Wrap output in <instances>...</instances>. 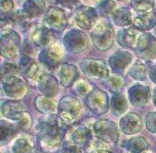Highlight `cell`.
<instances>
[{
    "instance_id": "1",
    "label": "cell",
    "mask_w": 156,
    "mask_h": 153,
    "mask_svg": "<svg viewBox=\"0 0 156 153\" xmlns=\"http://www.w3.org/2000/svg\"><path fill=\"white\" fill-rule=\"evenodd\" d=\"M66 126L61 118L55 114L48 115L40 122L37 140L43 151L51 153L59 148L63 143Z\"/></svg>"
},
{
    "instance_id": "2",
    "label": "cell",
    "mask_w": 156,
    "mask_h": 153,
    "mask_svg": "<svg viewBox=\"0 0 156 153\" xmlns=\"http://www.w3.org/2000/svg\"><path fill=\"white\" fill-rule=\"evenodd\" d=\"M90 37L96 49L100 51H106L113 47L115 39V33L110 23L101 21L94 27Z\"/></svg>"
},
{
    "instance_id": "3",
    "label": "cell",
    "mask_w": 156,
    "mask_h": 153,
    "mask_svg": "<svg viewBox=\"0 0 156 153\" xmlns=\"http://www.w3.org/2000/svg\"><path fill=\"white\" fill-rule=\"evenodd\" d=\"M81 111V102L75 96L67 95L63 97L57 106V115L67 126L74 124L77 120Z\"/></svg>"
},
{
    "instance_id": "4",
    "label": "cell",
    "mask_w": 156,
    "mask_h": 153,
    "mask_svg": "<svg viewBox=\"0 0 156 153\" xmlns=\"http://www.w3.org/2000/svg\"><path fill=\"white\" fill-rule=\"evenodd\" d=\"M21 44L20 36L13 29H5L1 34L0 52L3 58L6 59L15 58L19 51Z\"/></svg>"
},
{
    "instance_id": "5",
    "label": "cell",
    "mask_w": 156,
    "mask_h": 153,
    "mask_svg": "<svg viewBox=\"0 0 156 153\" xmlns=\"http://www.w3.org/2000/svg\"><path fill=\"white\" fill-rule=\"evenodd\" d=\"M85 103L87 108L96 116H102L108 111L110 101L106 92L100 88H93L86 95Z\"/></svg>"
},
{
    "instance_id": "6",
    "label": "cell",
    "mask_w": 156,
    "mask_h": 153,
    "mask_svg": "<svg viewBox=\"0 0 156 153\" xmlns=\"http://www.w3.org/2000/svg\"><path fill=\"white\" fill-rule=\"evenodd\" d=\"M65 58L63 47L58 43H53L42 49L38 56L39 62L47 69H55Z\"/></svg>"
},
{
    "instance_id": "7",
    "label": "cell",
    "mask_w": 156,
    "mask_h": 153,
    "mask_svg": "<svg viewBox=\"0 0 156 153\" xmlns=\"http://www.w3.org/2000/svg\"><path fill=\"white\" fill-rule=\"evenodd\" d=\"M63 44L69 53L79 54L88 47L89 41L87 35L83 31L79 29H71L65 34Z\"/></svg>"
},
{
    "instance_id": "8",
    "label": "cell",
    "mask_w": 156,
    "mask_h": 153,
    "mask_svg": "<svg viewBox=\"0 0 156 153\" xmlns=\"http://www.w3.org/2000/svg\"><path fill=\"white\" fill-rule=\"evenodd\" d=\"M81 71L88 77L105 79L110 76L108 65L102 59L84 58L80 63Z\"/></svg>"
},
{
    "instance_id": "9",
    "label": "cell",
    "mask_w": 156,
    "mask_h": 153,
    "mask_svg": "<svg viewBox=\"0 0 156 153\" xmlns=\"http://www.w3.org/2000/svg\"><path fill=\"white\" fill-rule=\"evenodd\" d=\"M94 135L102 141L116 143L119 140V131L115 122L108 119H98L93 126Z\"/></svg>"
},
{
    "instance_id": "10",
    "label": "cell",
    "mask_w": 156,
    "mask_h": 153,
    "mask_svg": "<svg viewBox=\"0 0 156 153\" xmlns=\"http://www.w3.org/2000/svg\"><path fill=\"white\" fill-rule=\"evenodd\" d=\"M137 57L144 61H152L156 58V38L150 34L141 35L134 47Z\"/></svg>"
},
{
    "instance_id": "11",
    "label": "cell",
    "mask_w": 156,
    "mask_h": 153,
    "mask_svg": "<svg viewBox=\"0 0 156 153\" xmlns=\"http://www.w3.org/2000/svg\"><path fill=\"white\" fill-rule=\"evenodd\" d=\"M44 25L54 31H63L67 27V17L66 12L55 6H49L44 15Z\"/></svg>"
},
{
    "instance_id": "12",
    "label": "cell",
    "mask_w": 156,
    "mask_h": 153,
    "mask_svg": "<svg viewBox=\"0 0 156 153\" xmlns=\"http://www.w3.org/2000/svg\"><path fill=\"white\" fill-rule=\"evenodd\" d=\"M2 88L7 97L16 100L24 98L27 93V84L15 75L2 77Z\"/></svg>"
},
{
    "instance_id": "13",
    "label": "cell",
    "mask_w": 156,
    "mask_h": 153,
    "mask_svg": "<svg viewBox=\"0 0 156 153\" xmlns=\"http://www.w3.org/2000/svg\"><path fill=\"white\" fill-rule=\"evenodd\" d=\"M73 18L79 28L83 30H90L96 25L98 15L96 10L93 7L82 6L75 11Z\"/></svg>"
},
{
    "instance_id": "14",
    "label": "cell",
    "mask_w": 156,
    "mask_h": 153,
    "mask_svg": "<svg viewBox=\"0 0 156 153\" xmlns=\"http://www.w3.org/2000/svg\"><path fill=\"white\" fill-rule=\"evenodd\" d=\"M53 33L45 25L35 24L29 28L28 40L37 47H45L52 43Z\"/></svg>"
},
{
    "instance_id": "15",
    "label": "cell",
    "mask_w": 156,
    "mask_h": 153,
    "mask_svg": "<svg viewBox=\"0 0 156 153\" xmlns=\"http://www.w3.org/2000/svg\"><path fill=\"white\" fill-rule=\"evenodd\" d=\"M55 77L65 88L71 87L79 77L78 69L73 64L62 63L55 69Z\"/></svg>"
},
{
    "instance_id": "16",
    "label": "cell",
    "mask_w": 156,
    "mask_h": 153,
    "mask_svg": "<svg viewBox=\"0 0 156 153\" xmlns=\"http://www.w3.org/2000/svg\"><path fill=\"white\" fill-rule=\"evenodd\" d=\"M151 96L150 88L147 86L136 84L131 87L128 90V97L132 106L134 108L144 107Z\"/></svg>"
},
{
    "instance_id": "17",
    "label": "cell",
    "mask_w": 156,
    "mask_h": 153,
    "mask_svg": "<svg viewBox=\"0 0 156 153\" xmlns=\"http://www.w3.org/2000/svg\"><path fill=\"white\" fill-rule=\"evenodd\" d=\"M133 60V56L130 52L125 50H117L108 60L109 68L115 74H122L130 66Z\"/></svg>"
},
{
    "instance_id": "18",
    "label": "cell",
    "mask_w": 156,
    "mask_h": 153,
    "mask_svg": "<svg viewBox=\"0 0 156 153\" xmlns=\"http://www.w3.org/2000/svg\"><path fill=\"white\" fill-rule=\"evenodd\" d=\"M37 88L41 95L54 98L59 90V82L57 78L51 74H43L37 79Z\"/></svg>"
},
{
    "instance_id": "19",
    "label": "cell",
    "mask_w": 156,
    "mask_h": 153,
    "mask_svg": "<svg viewBox=\"0 0 156 153\" xmlns=\"http://www.w3.org/2000/svg\"><path fill=\"white\" fill-rule=\"evenodd\" d=\"M119 125L122 133L126 135H133L142 129L143 121L139 115L134 112H130L120 119Z\"/></svg>"
},
{
    "instance_id": "20",
    "label": "cell",
    "mask_w": 156,
    "mask_h": 153,
    "mask_svg": "<svg viewBox=\"0 0 156 153\" xmlns=\"http://www.w3.org/2000/svg\"><path fill=\"white\" fill-rule=\"evenodd\" d=\"M69 139L82 150H86L91 143L93 135L91 130L84 126H79L73 129Z\"/></svg>"
},
{
    "instance_id": "21",
    "label": "cell",
    "mask_w": 156,
    "mask_h": 153,
    "mask_svg": "<svg viewBox=\"0 0 156 153\" xmlns=\"http://www.w3.org/2000/svg\"><path fill=\"white\" fill-rule=\"evenodd\" d=\"M26 111V108L19 101L13 100H2L1 101V113L2 116L12 120H16L22 112Z\"/></svg>"
},
{
    "instance_id": "22",
    "label": "cell",
    "mask_w": 156,
    "mask_h": 153,
    "mask_svg": "<svg viewBox=\"0 0 156 153\" xmlns=\"http://www.w3.org/2000/svg\"><path fill=\"white\" fill-rule=\"evenodd\" d=\"M156 26V12L142 14L134 17L133 27L139 31H148Z\"/></svg>"
},
{
    "instance_id": "23",
    "label": "cell",
    "mask_w": 156,
    "mask_h": 153,
    "mask_svg": "<svg viewBox=\"0 0 156 153\" xmlns=\"http://www.w3.org/2000/svg\"><path fill=\"white\" fill-rule=\"evenodd\" d=\"M19 69L20 71L23 73V75L27 79H35L36 77L40 76H38V64L27 55H23L22 58H20Z\"/></svg>"
},
{
    "instance_id": "24",
    "label": "cell",
    "mask_w": 156,
    "mask_h": 153,
    "mask_svg": "<svg viewBox=\"0 0 156 153\" xmlns=\"http://www.w3.org/2000/svg\"><path fill=\"white\" fill-rule=\"evenodd\" d=\"M121 147L128 153H144L148 150L149 143L143 137H133L123 140Z\"/></svg>"
},
{
    "instance_id": "25",
    "label": "cell",
    "mask_w": 156,
    "mask_h": 153,
    "mask_svg": "<svg viewBox=\"0 0 156 153\" xmlns=\"http://www.w3.org/2000/svg\"><path fill=\"white\" fill-rule=\"evenodd\" d=\"M117 43L126 48H133L135 47L137 42V31L133 28H126L122 30H119L117 33Z\"/></svg>"
},
{
    "instance_id": "26",
    "label": "cell",
    "mask_w": 156,
    "mask_h": 153,
    "mask_svg": "<svg viewBox=\"0 0 156 153\" xmlns=\"http://www.w3.org/2000/svg\"><path fill=\"white\" fill-rule=\"evenodd\" d=\"M45 9V3L44 0H25L22 10L26 16L32 19L40 17Z\"/></svg>"
},
{
    "instance_id": "27",
    "label": "cell",
    "mask_w": 156,
    "mask_h": 153,
    "mask_svg": "<svg viewBox=\"0 0 156 153\" xmlns=\"http://www.w3.org/2000/svg\"><path fill=\"white\" fill-rule=\"evenodd\" d=\"M34 104L37 111L43 114L54 115L57 111V107L52 98L44 95H39L36 97Z\"/></svg>"
},
{
    "instance_id": "28",
    "label": "cell",
    "mask_w": 156,
    "mask_h": 153,
    "mask_svg": "<svg viewBox=\"0 0 156 153\" xmlns=\"http://www.w3.org/2000/svg\"><path fill=\"white\" fill-rule=\"evenodd\" d=\"M112 112L116 116L124 114L128 109V103L125 96L122 93H114L110 100Z\"/></svg>"
},
{
    "instance_id": "29",
    "label": "cell",
    "mask_w": 156,
    "mask_h": 153,
    "mask_svg": "<svg viewBox=\"0 0 156 153\" xmlns=\"http://www.w3.org/2000/svg\"><path fill=\"white\" fill-rule=\"evenodd\" d=\"M114 23L118 27H127L133 23V16L131 11L126 7H121L112 15Z\"/></svg>"
},
{
    "instance_id": "30",
    "label": "cell",
    "mask_w": 156,
    "mask_h": 153,
    "mask_svg": "<svg viewBox=\"0 0 156 153\" xmlns=\"http://www.w3.org/2000/svg\"><path fill=\"white\" fill-rule=\"evenodd\" d=\"M149 71H150V68L146 64L138 61L133 65H132L128 74L132 78L137 81H144L146 79L147 75L149 74Z\"/></svg>"
},
{
    "instance_id": "31",
    "label": "cell",
    "mask_w": 156,
    "mask_h": 153,
    "mask_svg": "<svg viewBox=\"0 0 156 153\" xmlns=\"http://www.w3.org/2000/svg\"><path fill=\"white\" fill-rule=\"evenodd\" d=\"M0 132H1V143L8 142L16 133L15 126L7 120L1 119L0 121Z\"/></svg>"
},
{
    "instance_id": "32",
    "label": "cell",
    "mask_w": 156,
    "mask_h": 153,
    "mask_svg": "<svg viewBox=\"0 0 156 153\" xmlns=\"http://www.w3.org/2000/svg\"><path fill=\"white\" fill-rule=\"evenodd\" d=\"M105 84L106 87L114 93H119L123 86H124V79L120 74H114L110 75L105 80Z\"/></svg>"
},
{
    "instance_id": "33",
    "label": "cell",
    "mask_w": 156,
    "mask_h": 153,
    "mask_svg": "<svg viewBox=\"0 0 156 153\" xmlns=\"http://www.w3.org/2000/svg\"><path fill=\"white\" fill-rule=\"evenodd\" d=\"M131 6L140 15L152 12L154 7V0H132Z\"/></svg>"
},
{
    "instance_id": "34",
    "label": "cell",
    "mask_w": 156,
    "mask_h": 153,
    "mask_svg": "<svg viewBox=\"0 0 156 153\" xmlns=\"http://www.w3.org/2000/svg\"><path fill=\"white\" fill-rule=\"evenodd\" d=\"M12 153H32V146L25 138L17 139L12 145Z\"/></svg>"
},
{
    "instance_id": "35",
    "label": "cell",
    "mask_w": 156,
    "mask_h": 153,
    "mask_svg": "<svg viewBox=\"0 0 156 153\" xmlns=\"http://www.w3.org/2000/svg\"><path fill=\"white\" fill-rule=\"evenodd\" d=\"M97 9L104 16L113 15L116 10V3L114 0H103L98 5Z\"/></svg>"
},
{
    "instance_id": "36",
    "label": "cell",
    "mask_w": 156,
    "mask_h": 153,
    "mask_svg": "<svg viewBox=\"0 0 156 153\" xmlns=\"http://www.w3.org/2000/svg\"><path fill=\"white\" fill-rule=\"evenodd\" d=\"M16 126L18 129H27L31 127L32 125V117L29 112H27V110L22 112L20 116L17 118V119L16 120Z\"/></svg>"
},
{
    "instance_id": "37",
    "label": "cell",
    "mask_w": 156,
    "mask_h": 153,
    "mask_svg": "<svg viewBox=\"0 0 156 153\" xmlns=\"http://www.w3.org/2000/svg\"><path fill=\"white\" fill-rule=\"evenodd\" d=\"M82 149L76 145L70 139H67L62 143V153H82Z\"/></svg>"
},
{
    "instance_id": "38",
    "label": "cell",
    "mask_w": 156,
    "mask_h": 153,
    "mask_svg": "<svg viewBox=\"0 0 156 153\" xmlns=\"http://www.w3.org/2000/svg\"><path fill=\"white\" fill-rule=\"evenodd\" d=\"M19 68L14 63H3L1 66V76H11L19 71Z\"/></svg>"
},
{
    "instance_id": "39",
    "label": "cell",
    "mask_w": 156,
    "mask_h": 153,
    "mask_svg": "<svg viewBox=\"0 0 156 153\" xmlns=\"http://www.w3.org/2000/svg\"><path fill=\"white\" fill-rule=\"evenodd\" d=\"M75 90L79 95L84 96V95H88L92 89H91V86L89 85V83H87L84 80H80V81L76 83Z\"/></svg>"
},
{
    "instance_id": "40",
    "label": "cell",
    "mask_w": 156,
    "mask_h": 153,
    "mask_svg": "<svg viewBox=\"0 0 156 153\" xmlns=\"http://www.w3.org/2000/svg\"><path fill=\"white\" fill-rule=\"evenodd\" d=\"M145 126L150 132L156 133V112H150L147 114L145 118Z\"/></svg>"
},
{
    "instance_id": "41",
    "label": "cell",
    "mask_w": 156,
    "mask_h": 153,
    "mask_svg": "<svg viewBox=\"0 0 156 153\" xmlns=\"http://www.w3.org/2000/svg\"><path fill=\"white\" fill-rule=\"evenodd\" d=\"M13 9H14V3L12 0H1V4H0L1 16H6L10 14Z\"/></svg>"
},
{
    "instance_id": "42",
    "label": "cell",
    "mask_w": 156,
    "mask_h": 153,
    "mask_svg": "<svg viewBox=\"0 0 156 153\" xmlns=\"http://www.w3.org/2000/svg\"><path fill=\"white\" fill-rule=\"evenodd\" d=\"M56 2L61 5L62 6L65 7H72L74 6H76L79 2V0H56Z\"/></svg>"
},
{
    "instance_id": "43",
    "label": "cell",
    "mask_w": 156,
    "mask_h": 153,
    "mask_svg": "<svg viewBox=\"0 0 156 153\" xmlns=\"http://www.w3.org/2000/svg\"><path fill=\"white\" fill-rule=\"evenodd\" d=\"M88 153H112L108 149H103V148H96V149H93L91 150Z\"/></svg>"
},
{
    "instance_id": "44",
    "label": "cell",
    "mask_w": 156,
    "mask_h": 153,
    "mask_svg": "<svg viewBox=\"0 0 156 153\" xmlns=\"http://www.w3.org/2000/svg\"><path fill=\"white\" fill-rule=\"evenodd\" d=\"M149 76L150 78L152 79L153 82H154L156 84V66L155 67H153L150 69V71H149Z\"/></svg>"
},
{
    "instance_id": "45",
    "label": "cell",
    "mask_w": 156,
    "mask_h": 153,
    "mask_svg": "<svg viewBox=\"0 0 156 153\" xmlns=\"http://www.w3.org/2000/svg\"><path fill=\"white\" fill-rule=\"evenodd\" d=\"M153 100H154V106H155V108H156V88H154V96H153Z\"/></svg>"
},
{
    "instance_id": "46",
    "label": "cell",
    "mask_w": 156,
    "mask_h": 153,
    "mask_svg": "<svg viewBox=\"0 0 156 153\" xmlns=\"http://www.w3.org/2000/svg\"><path fill=\"white\" fill-rule=\"evenodd\" d=\"M117 1H124V0H117Z\"/></svg>"
}]
</instances>
